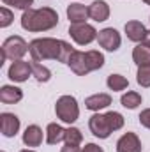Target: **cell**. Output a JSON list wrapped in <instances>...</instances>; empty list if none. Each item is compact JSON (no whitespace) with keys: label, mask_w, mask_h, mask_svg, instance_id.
<instances>
[{"label":"cell","mask_w":150,"mask_h":152,"mask_svg":"<svg viewBox=\"0 0 150 152\" xmlns=\"http://www.w3.org/2000/svg\"><path fill=\"white\" fill-rule=\"evenodd\" d=\"M74 48L62 41V39H53V37H42V39H34L30 44H28V53L32 57V60H57V62H64L67 64L71 55H73Z\"/></svg>","instance_id":"6da1fadb"},{"label":"cell","mask_w":150,"mask_h":152,"mask_svg":"<svg viewBox=\"0 0 150 152\" xmlns=\"http://www.w3.org/2000/svg\"><path fill=\"white\" fill-rule=\"evenodd\" d=\"M58 25V12L51 7L27 9L21 16V27L28 32H46Z\"/></svg>","instance_id":"7a4b0ae2"},{"label":"cell","mask_w":150,"mask_h":152,"mask_svg":"<svg viewBox=\"0 0 150 152\" xmlns=\"http://www.w3.org/2000/svg\"><path fill=\"white\" fill-rule=\"evenodd\" d=\"M67 66L71 67V71L78 76H85L92 71H97L104 66V55L97 50H90V51H79L74 50Z\"/></svg>","instance_id":"3957f363"},{"label":"cell","mask_w":150,"mask_h":152,"mask_svg":"<svg viewBox=\"0 0 150 152\" xmlns=\"http://www.w3.org/2000/svg\"><path fill=\"white\" fill-rule=\"evenodd\" d=\"M28 53V44L25 42V39L20 37V36H11L4 41L2 44V60H0V66L5 62V60H21L25 55Z\"/></svg>","instance_id":"277c9868"},{"label":"cell","mask_w":150,"mask_h":152,"mask_svg":"<svg viewBox=\"0 0 150 152\" xmlns=\"http://www.w3.org/2000/svg\"><path fill=\"white\" fill-rule=\"evenodd\" d=\"M55 113L66 124L76 122L78 117H79V106H78L76 97H73V96H62V97H58L57 104H55Z\"/></svg>","instance_id":"5b68a950"},{"label":"cell","mask_w":150,"mask_h":152,"mask_svg":"<svg viewBox=\"0 0 150 152\" xmlns=\"http://www.w3.org/2000/svg\"><path fill=\"white\" fill-rule=\"evenodd\" d=\"M97 34L99 32L88 23H79V25H71L69 27V36L74 39V42L79 44V46H87L92 41H95Z\"/></svg>","instance_id":"8992f818"},{"label":"cell","mask_w":150,"mask_h":152,"mask_svg":"<svg viewBox=\"0 0 150 152\" xmlns=\"http://www.w3.org/2000/svg\"><path fill=\"white\" fill-rule=\"evenodd\" d=\"M88 127H90L92 134L97 136V138H101V140L110 138V134L113 133V129H111V126H110V122H108V118H106V115H101V113H95V115L90 117Z\"/></svg>","instance_id":"52a82bcc"},{"label":"cell","mask_w":150,"mask_h":152,"mask_svg":"<svg viewBox=\"0 0 150 152\" xmlns=\"http://www.w3.org/2000/svg\"><path fill=\"white\" fill-rule=\"evenodd\" d=\"M97 41H99V46L104 48L106 51H117L122 44V37L115 28H103L97 34Z\"/></svg>","instance_id":"ba28073f"},{"label":"cell","mask_w":150,"mask_h":152,"mask_svg":"<svg viewBox=\"0 0 150 152\" xmlns=\"http://www.w3.org/2000/svg\"><path fill=\"white\" fill-rule=\"evenodd\" d=\"M32 75V66L30 62H25V60H16L11 64L7 76L12 80V81H18V83H23L28 80V76Z\"/></svg>","instance_id":"9c48e42d"},{"label":"cell","mask_w":150,"mask_h":152,"mask_svg":"<svg viewBox=\"0 0 150 152\" xmlns=\"http://www.w3.org/2000/svg\"><path fill=\"white\" fill-rule=\"evenodd\" d=\"M0 131L5 138H12L16 136V133L20 131V118L14 113H2L0 115Z\"/></svg>","instance_id":"30bf717a"},{"label":"cell","mask_w":150,"mask_h":152,"mask_svg":"<svg viewBox=\"0 0 150 152\" xmlns=\"http://www.w3.org/2000/svg\"><path fill=\"white\" fill-rule=\"evenodd\" d=\"M141 142L134 133H125L117 142V152H141Z\"/></svg>","instance_id":"8fae6325"},{"label":"cell","mask_w":150,"mask_h":152,"mask_svg":"<svg viewBox=\"0 0 150 152\" xmlns=\"http://www.w3.org/2000/svg\"><path fill=\"white\" fill-rule=\"evenodd\" d=\"M88 16L94 21H106L110 18V5L104 0H95L88 5Z\"/></svg>","instance_id":"7c38bea8"},{"label":"cell","mask_w":150,"mask_h":152,"mask_svg":"<svg viewBox=\"0 0 150 152\" xmlns=\"http://www.w3.org/2000/svg\"><path fill=\"white\" fill-rule=\"evenodd\" d=\"M67 18L71 21V25H79V23H87L88 16V7H85L83 4H71L67 7Z\"/></svg>","instance_id":"4fadbf2b"},{"label":"cell","mask_w":150,"mask_h":152,"mask_svg":"<svg viewBox=\"0 0 150 152\" xmlns=\"http://www.w3.org/2000/svg\"><path fill=\"white\" fill-rule=\"evenodd\" d=\"M111 104V96L110 94H94L90 97L85 99V108L87 110H92V112H99L103 108H108Z\"/></svg>","instance_id":"5bb4252c"},{"label":"cell","mask_w":150,"mask_h":152,"mask_svg":"<svg viewBox=\"0 0 150 152\" xmlns=\"http://www.w3.org/2000/svg\"><path fill=\"white\" fill-rule=\"evenodd\" d=\"M23 99V90L14 85H4L0 88V101L4 104H14Z\"/></svg>","instance_id":"9a60e30c"},{"label":"cell","mask_w":150,"mask_h":152,"mask_svg":"<svg viewBox=\"0 0 150 152\" xmlns=\"http://www.w3.org/2000/svg\"><path fill=\"white\" fill-rule=\"evenodd\" d=\"M125 34H127V37L131 39V41L141 42L143 37H145V34H147V28H145V25L141 21L133 20V21H127L125 23Z\"/></svg>","instance_id":"2e32d148"},{"label":"cell","mask_w":150,"mask_h":152,"mask_svg":"<svg viewBox=\"0 0 150 152\" xmlns=\"http://www.w3.org/2000/svg\"><path fill=\"white\" fill-rule=\"evenodd\" d=\"M64 140H66V129L62 126H58L57 122L48 124V127H46V142L50 145H57V143H60Z\"/></svg>","instance_id":"e0dca14e"},{"label":"cell","mask_w":150,"mask_h":152,"mask_svg":"<svg viewBox=\"0 0 150 152\" xmlns=\"http://www.w3.org/2000/svg\"><path fill=\"white\" fill-rule=\"evenodd\" d=\"M23 143L27 147H39L42 143V129L39 126H28L23 133Z\"/></svg>","instance_id":"ac0fdd59"},{"label":"cell","mask_w":150,"mask_h":152,"mask_svg":"<svg viewBox=\"0 0 150 152\" xmlns=\"http://www.w3.org/2000/svg\"><path fill=\"white\" fill-rule=\"evenodd\" d=\"M133 60L136 62L138 67L150 66V48L145 46V44H138V46L133 50Z\"/></svg>","instance_id":"d6986e66"},{"label":"cell","mask_w":150,"mask_h":152,"mask_svg":"<svg viewBox=\"0 0 150 152\" xmlns=\"http://www.w3.org/2000/svg\"><path fill=\"white\" fill-rule=\"evenodd\" d=\"M30 66H32V76H36L37 81H41V83L50 81L51 71H50L48 67H44V66H42L41 62H37V60H30Z\"/></svg>","instance_id":"ffe728a7"},{"label":"cell","mask_w":150,"mask_h":152,"mask_svg":"<svg viewBox=\"0 0 150 152\" xmlns=\"http://www.w3.org/2000/svg\"><path fill=\"white\" fill-rule=\"evenodd\" d=\"M106 85L113 92H120V90H125L129 87V81H127V78H124L122 75H110L108 80H106Z\"/></svg>","instance_id":"44dd1931"},{"label":"cell","mask_w":150,"mask_h":152,"mask_svg":"<svg viewBox=\"0 0 150 152\" xmlns=\"http://www.w3.org/2000/svg\"><path fill=\"white\" fill-rule=\"evenodd\" d=\"M120 103H122L124 108H127V110H134V108H138V106L141 104V94L131 90V92H127V94H124V96L120 97Z\"/></svg>","instance_id":"7402d4cb"},{"label":"cell","mask_w":150,"mask_h":152,"mask_svg":"<svg viewBox=\"0 0 150 152\" xmlns=\"http://www.w3.org/2000/svg\"><path fill=\"white\" fill-rule=\"evenodd\" d=\"M64 142L69 145H79L83 142V134L78 127H69V129H66V140Z\"/></svg>","instance_id":"603a6c76"},{"label":"cell","mask_w":150,"mask_h":152,"mask_svg":"<svg viewBox=\"0 0 150 152\" xmlns=\"http://www.w3.org/2000/svg\"><path fill=\"white\" fill-rule=\"evenodd\" d=\"M104 115H106V118H108V122H110L113 131H118V129L124 127V117L118 112H108V113H104Z\"/></svg>","instance_id":"cb8c5ba5"},{"label":"cell","mask_w":150,"mask_h":152,"mask_svg":"<svg viewBox=\"0 0 150 152\" xmlns=\"http://www.w3.org/2000/svg\"><path fill=\"white\" fill-rule=\"evenodd\" d=\"M136 81L141 87H150V66H143L138 67V75H136Z\"/></svg>","instance_id":"d4e9b609"},{"label":"cell","mask_w":150,"mask_h":152,"mask_svg":"<svg viewBox=\"0 0 150 152\" xmlns=\"http://www.w3.org/2000/svg\"><path fill=\"white\" fill-rule=\"evenodd\" d=\"M14 20V14L7 9V7H2L0 9V28H7Z\"/></svg>","instance_id":"484cf974"},{"label":"cell","mask_w":150,"mask_h":152,"mask_svg":"<svg viewBox=\"0 0 150 152\" xmlns=\"http://www.w3.org/2000/svg\"><path fill=\"white\" fill-rule=\"evenodd\" d=\"M5 5H12V7H16V9H23V11H27V9H30V5L34 4V0H2Z\"/></svg>","instance_id":"4316f807"},{"label":"cell","mask_w":150,"mask_h":152,"mask_svg":"<svg viewBox=\"0 0 150 152\" xmlns=\"http://www.w3.org/2000/svg\"><path fill=\"white\" fill-rule=\"evenodd\" d=\"M140 124L143 126V127H147V129H150V108H147V110H143L141 113H140Z\"/></svg>","instance_id":"83f0119b"},{"label":"cell","mask_w":150,"mask_h":152,"mask_svg":"<svg viewBox=\"0 0 150 152\" xmlns=\"http://www.w3.org/2000/svg\"><path fill=\"white\" fill-rule=\"evenodd\" d=\"M81 152H104L99 145H95V143H87L83 149H81Z\"/></svg>","instance_id":"f1b7e54d"},{"label":"cell","mask_w":150,"mask_h":152,"mask_svg":"<svg viewBox=\"0 0 150 152\" xmlns=\"http://www.w3.org/2000/svg\"><path fill=\"white\" fill-rule=\"evenodd\" d=\"M60 152H81V149H79V145H69V143H66Z\"/></svg>","instance_id":"f546056e"},{"label":"cell","mask_w":150,"mask_h":152,"mask_svg":"<svg viewBox=\"0 0 150 152\" xmlns=\"http://www.w3.org/2000/svg\"><path fill=\"white\" fill-rule=\"evenodd\" d=\"M141 44H145V46L150 48V30H147V34H145V37H143V41H141Z\"/></svg>","instance_id":"4dcf8cb0"},{"label":"cell","mask_w":150,"mask_h":152,"mask_svg":"<svg viewBox=\"0 0 150 152\" xmlns=\"http://www.w3.org/2000/svg\"><path fill=\"white\" fill-rule=\"evenodd\" d=\"M20 152H34V151H28V149H25V151H20Z\"/></svg>","instance_id":"1f68e13d"},{"label":"cell","mask_w":150,"mask_h":152,"mask_svg":"<svg viewBox=\"0 0 150 152\" xmlns=\"http://www.w3.org/2000/svg\"><path fill=\"white\" fill-rule=\"evenodd\" d=\"M143 2H145V4H147V5H150V0H143Z\"/></svg>","instance_id":"d6a6232c"},{"label":"cell","mask_w":150,"mask_h":152,"mask_svg":"<svg viewBox=\"0 0 150 152\" xmlns=\"http://www.w3.org/2000/svg\"><path fill=\"white\" fill-rule=\"evenodd\" d=\"M2 152H5V151H2Z\"/></svg>","instance_id":"836d02e7"}]
</instances>
